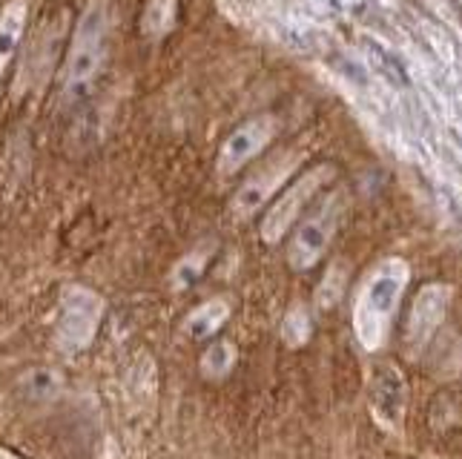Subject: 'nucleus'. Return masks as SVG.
<instances>
[{
  "mask_svg": "<svg viewBox=\"0 0 462 459\" xmlns=\"http://www.w3.org/2000/svg\"><path fill=\"white\" fill-rule=\"evenodd\" d=\"M26 21H29V4L26 0H9L0 12V78H4L9 60L18 50V43L26 32Z\"/></svg>",
  "mask_w": 462,
  "mask_h": 459,
  "instance_id": "10",
  "label": "nucleus"
},
{
  "mask_svg": "<svg viewBox=\"0 0 462 459\" xmlns=\"http://www.w3.org/2000/svg\"><path fill=\"white\" fill-rule=\"evenodd\" d=\"M333 176H337V170H333L330 164H319V167L308 170L299 181H293L288 189H284V193L279 196V201L267 210V216H264V221H262V235H264V242H270V244L279 242L282 235L296 225V218L301 216V210L308 207V201H310Z\"/></svg>",
  "mask_w": 462,
  "mask_h": 459,
  "instance_id": "3",
  "label": "nucleus"
},
{
  "mask_svg": "<svg viewBox=\"0 0 462 459\" xmlns=\"http://www.w3.org/2000/svg\"><path fill=\"white\" fill-rule=\"evenodd\" d=\"M276 118L262 115V118H250L247 124L236 126L227 135V141L218 150V172L221 176H233L236 170H242L247 161H253L270 141L276 135Z\"/></svg>",
  "mask_w": 462,
  "mask_h": 459,
  "instance_id": "6",
  "label": "nucleus"
},
{
  "mask_svg": "<svg viewBox=\"0 0 462 459\" xmlns=\"http://www.w3.org/2000/svg\"><path fill=\"white\" fill-rule=\"evenodd\" d=\"M408 279H411L408 264L402 259H388L376 264V271L362 284L354 308V327L365 351H376L385 342L388 325L396 308H400Z\"/></svg>",
  "mask_w": 462,
  "mask_h": 459,
  "instance_id": "2",
  "label": "nucleus"
},
{
  "mask_svg": "<svg viewBox=\"0 0 462 459\" xmlns=\"http://www.w3.org/2000/svg\"><path fill=\"white\" fill-rule=\"evenodd\" d=\"M233 365H236V347L230 342H216L201 359V368L207 376H225Z\"/></svg>",
  "mask_w": 462,
  "mask_h": 459,
  "instance_id": "14",
  "label": "nucleus"
},
{
  "mask_svg": "<svg viewBox=\"0 0 462 459\" xmlns=\"http://www.w3.org/2000/svg\"><path fill=\"white\" fill-rule=\"evenodd\" d=\"M179 18V0H147L138 26L147 38H164Z\"/></svg>",
  "mask_w": 462,
  "mask_h": 459,
  "instance_id": "12",
  "label": "nucleus"
},
{
  "mask_svg": "<svg viewBox=\"0 0 462 459\" xmlns=\"http://www.w3.org/2000/svg\"><path fill=\"white\" fill-rule=\"evenodd\" d=\"M204 267H207V256L204 252H189L187 259H181L179 262V267L172 271V284L179 290H184V288H193V284L201 279V273H204Z\"/></svg>",
  "mask_w": 462,
  "mask_h": 459,
  "instance_id": "15",
  "label": "nucleus"
},
{
  "mask_svg": "<svg viewBox=\"0 0 462 459\" xmlns=\"http://www.w3.org/2000/svg\"><path fill=\"white\" fill-rule=\"evenodd\" d=\"M310 336V319H308V313L301 310V308H293L288 313V319H284L282 325V339L288 342L291 347H299L301 342H308Z\"/></svg>",
  "mask_w": 462,
  "mask_h": 459,
  "instance_id": "16",
  "label": "nucleus"
},
{
  "mask_svg": "<svg viewBox=\"0 0 462 459\" xmlns=\"http://www.w3.org/2000/svg\"><path fill=\"white\" fill-rule=\"evenodd\" d=\"M299 161H301L299 152H284V155L276 158V161L264 164L256 176H250L242 187H238V193L233 198V210L238 216H250V213L262 210L267 204V198L293 176V170L299 167Z\"/></svg>",
  "mask_w": 462,
  "mask_h": 459,
  "instance_id": "7",
  "label": "nucleus"
},
{
  "mask_svg": "<svg viewBox=\"0 0 462 459\" xmlns=\"http://www.w3.org/2000/svg\"><path fill=\"white\" fill-rule=\"evenodd\" d=\"M227 319H230V305L225 298H213V302H204L201 308L189 313L184 327L193 339H207V336H213Z\"/></svg>",
  "mask_w": 462,
  "mask_h": 459,
  "instance_id": "11",
  "label": "nucleus"
},
{
  "mask_svg": "<svg viewBox=\"0 0 462 459\" xmlns=\"http://www.w3.org/2000/svg\"><path fill=\"white\" fill-rule=\"evenodd\" d=\"M405 402H408V388L405 379L396 365H382L376 368V376L371 382V408L374 417L388 425V428H400L405 417Z\"/></svg>",
  "mask_w": 462,
  "mask_h": 459,
  "instance_id": "8",
  "label": "nucleus"
},
{
  "mask_svg": "<svg viewBox=\"0 0 462 459\" xmlns=\"http://www.w3.org/2000/svg\"><path fill=\"white\" fill-rule=\"evenodd\" d=\"M445 308H448V288L445 284H425L417 302H413L408 325V344L413 351H420V347L431 342V336L445 319Z\"/></svg>",
  "mask_w": 462,
  "mask_h": 459,
  "instance_id": "9",
  "label": "nucleus"
},
{
  "mask_svg": "<svg viewBox=\"0 0 462 459\" xmlns=\"http://www.w3.org/2000/svg\"><path fill=\"white\" fill-rule=\"evenodd\" d=\"M104 316V298L87 288H67L60 298L58 336L67 347L84 351L98 334V322Z\"/></svg>",
  "mask_w": 462,
  "mask_h": 459,
  "instance_id": "4",
  "label": "nucleus"
},
{
  "mask_svg": "<svg viewBox=\"0 0 462 459\" xmlns=\"http://www.w3.org/2000/svg\"><path fill=\"white\" fill-rule=\"evenodd\" d=\"M362 43H365V55H368L374 72L385 75L388 81H391V84H396V87H408V84H411L405 63H402L400 58H396V55L388 50V46H382L376 38H365Z\"/></svg>",
  "mask_w": 462,
  "mask_h": 459,
  "instance_id": "13",
  "label": "nucleus"
},
{
  "mask_svg": "<svg viewBox=\"0 0 462 459\" xmlns=\"http://www.w3.org/2000/svg\"><path fill=\"white\" fill-rule=\"evenodd\" d=\"M337 225H339V198H330V204L322 213L301 221L288 247V262L293 271H310L325 256L333 233H337Z\"/></svg>",
  "mask_w": 462,
  "mask_h": 459,
  "instance_id": "5",
  "label": "nucleus"
},
{
  "mask_svg": "<svg viewBox=\"0 0 462 459\" xmlns=\"http://www.w3.org/2000/svg\"><path fill=\"white\" fill-rule=\"evenodd\" d=\"M109 41H113V0H89L75 23L69 52L60 69L67 98H78L95 84L109 58Z\"/></svg>",
  "mask_w": 462,
  "mask_h": 459,
  "instance_id": "1",
  "label": "nucleus"
},
{
  "mask_svg": "<svg viewBox=\"0 0 462 459\" xmlns=\"http://www.w3.org/2000/svg\"><path fill=\"white\" fill-rule=\"evenodd\" d=\"M448 4H451V9H454L457 18L462 21V0H448Z\"/></svg>",
  "mask_w": 462,
  "mask_h": 459,
  "instance_id": "17",
  "label": "nucleus"
}]
</instances>
